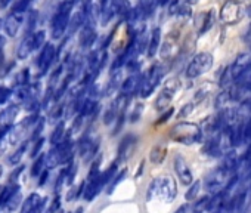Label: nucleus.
<instances>
[{"mask_svg":"<svg viewBox=\"0 0 251 213\" xmlns=\"http://www.w3.org/2000/svg\"><path fill=\"white\" fill-rule=\"evenodd\" d=\"M200 18H201V21L198 23V26H200V30H198V31H200V34H204V33H207V31L214 26V23H216V15H214L213 11H207V12L201 14Z\"/></svg>","mask_w":251,"mask_h":213,"instance_id":"20","label":"nucleus"},{"mask_svg":"<svg viewBox=\"0 0 251 213\" xmlns=\"http://www.w3.org/2000/svg\"><path fill=\"white\" fill-rule=\"evenodd\" d=\"M173 167H175V172L179 178V181L183 184V185H191L194 182V173L188 164V161L182 157V156H175L173 159Z\"/></svg>","mask_w":251,"mask_h":213,"instance_id":"11","label":"nucleus"},{"mask_svg":"<svg viewBox=\"0 0 251 213\" xmlns=\"http://www.w3.org/2000/svg\"><path fill=\"white\" fill-rule=\"evenodd\" d=\"M45 126H46V119L40 116V119H39V120H37V123L34 125V128H33V131H31V133H30V138H28V139L33 142V141L39 139L40 136H43Z\"/></svg>","mask_w":251,"mask_h":213,"instance_id":"32","label":"nucleus"},{"mask_svg":"<svg viewBox=\"0 0 251 213\" xmlns=\"http://www.w3.org/2000/svg\"><path fill=\"white\" fill-rule=\"evenodd\" d=\"M179 89H180V81L177 79H170L164 84V87L160 90V93H158V96H157V99L154 102L157 111L163 113L167 108H170V104L175 99V96H176V93H177Z\"/></svg>","mask_w":251,"mask_h":213,"instance_id":"9","label":"nucleus"},{"mask_svg":"<svg viewBox=\"0 0 251 213\" xmlns=\"http://www.w3.org/2000/svg\"><path fill=\"white\" fill-rule=\"evenodd\" d=\"M25 20H24V15H20V14H14V12H9L6 15V18L3 20V31L8 37H15L21 27L24 26Z\"/></svg>","mask_w":251,"mask_h":213,"instance_id":"13","label":"nucleus"},{"mask_svg":"<svg viewBox=\"0 0 251 213\" xmlns=\"http://www.w3.org/2000/svg\"><path fill=\"white\" fill-rule=\"evenodd\" d=\"M98 40V33L93 23H86L78 31V45L81 49H90Z\"/></svg>","mask_w":251,"mask_h":213,"instance_id":"14","label":"nucleus"},{"mask_svg":"<svg viewBox=\"0 0 251 213\" xmlns=\"http://www.w3.org/2000/svg\"><path fill=\"white\" fill-rule=\"evenodd\" d=\"M177 195V186L172 176H158L151 181L147 189V200L148 201H163L172 203Z\"/></svg>","mask_w":251,"mask_h":213,"instance_id":"2","label":"nucleus"},{"mask_svg":"<svg viewBox=\"0 0 251 213\" xmlns=\"http://www.w3.org/2000/svg\"><path fill=\"white\" fill-rule=\"evenodd\" d=\"M20 188H21V185H20L18 182H17V184H11V182H9L6 186H3L2 191H0V207H2V206H3V204H5V203H6V201L20 189Z\"/></svg>","mask_w":251,"mask_h":213,"instance_id":"28","label":"nucleus"},{"mask_svg":"<svg viewBox=\"0 0 251 213\" xmlns=\"http://www.w3.org/2000/svg\"><path fill=\"white\" fill-rule=\"evenodd\" d=\"M2 176H3V166L0 164V178H2Z\"/></svg>","mask_w":251,"mask_h":213,"instance_id":"49","label":"nucleus"},{"mask_svg":"<svg viewBox=\"0 0 251 213\" xmlns=\"http://www.w3.org/2000/svg\"><path fill=\"white\" fill-rule=\"evenodd\" d=\"M160 45H161V30L157 27V28H154V30L151 31V34H150L148 51H147V53H148L150 58H154V56L157 55V52H158V49H160Z\"/></svg>","mask_w":251,"mask_h":213,"instance_id":"17","label":"nucleus"},{"mask_svg":"<svg viewBox=\"0 0 251 213\" xmlns=\"http://www.w3.org/2000/svg\"><path fill=\"white\" fill-rule=\"evenodd\" d=\"M34 0H15L11 6V11L9 12H14V14H20V15H24L25 12H30V8L33 5Z\"/></svg>","mask_w":251,"mask_h":213,"instance_id":"30","label":"nucleus"},{"mask_svg":"<svg viewBox=\"0 0 251 213\" xmlns=\"http://www.w3.org/2000/svg\"><path fill=\"white\" fill-rule=\"evenodd\" d=\"M142 79H144V76L141 73H138V71L132 73V76H129L127 79L123 80L121 87H120V93L124 95V96H127V98H132L135 93H139Z\"/></svg>","mask_w":251,"mask_h":213,"instance_id":"12","label":"nucleus"},{"mask_svg":"<svg viewBox=\"0 0 251 213\" xmlns=\"http://www.w3.org/2000/svg\"><path fill=\"white\" fill-rule=\"evenodd\" d=\"M31 144H33V145H31V150H30V157L36 159L37 156H40V154L43 153V147H45V144H46V139H45L43 136H40L39 139L33 141Z\"/></svg>","mask_w":251,"mask_h":213,"instance_id":"34","label":"nucleus"},{"mask_svg":"<svg viewBox=\"0 0 251 213\" xmlns=\"http://www.w3.org/2000/svg\"><path fill=\"white\" fill-rule=\"evenodd\" d=\"M74 213H83V207H78Z\"/></svg>","mask_w":251,"mask_h":213,"instance_id":"50","label":"nucleus"},{"mask_svg":"<svg viewBox=\"0 0 251 213\" xmlns=\"http://www.w3.org/2000/svg\"><path fill=\"white\" fill-rule=\"evenodd\" d=\"M5 45H6V37L0 34V58H5L3 56V48H5Z\"/></svg>","mask_w":251,"mask_h":213,"instance_id":"46","label":"nucleus"},{"mask_svg":"<svg viewBox=\"0 0 251 213\" xmlns=\"http://www.w3.org/2000/svg\"><path fill=\"white\" fill-rule=\"evenodd\" d=\"M31 84V73L30 68H23L21 71L17 73L15 79H14V89L23 87V86H28Z\"/></svg>","mask_w":251,"mask_h":213,"instance_id":"24","label":"nucleus"},{"mask_svg":"<svg viewBox=\"0 0 251 213\" xmlns=\"http://www.w3.org/2000/svg\"><path fill=\"white\" fill-rule=\"evenodd\" d=\"M46 210H48V197H42L40 203L30 213H46Z\"/></svg>","mask_w":251,"mask_h":213,"instance_id":"41","label":"nucleus"},{"mask_svg":"<svg viewBox=\"0 0 251 213\" xmlns=\"http://www.w3.org/2000/svg\"><path fill=\"white\" fill-rule=\"evenodd\" d=\"M213 67V55L208 52H200L195 56H192V59L188 62L186 65V77L188 79H198L202 74H205L207 71H210V68Z\"/></svg>","mask_w":251,"mask_h":213,"instance_id":"8","label":"nucleus"},{"mask_svg":"<svg viewBox=\"0 0 251 213\" xmlns=\"http://www.w3.org/2000/svg\"><path fill=\"white\" fill-rule=\"evenodd\" d=\"M12 95H14V87L0 86V105H5L11 99Z\"/></svg>","mask_w":251,"mask_h":213,"instance_id":"38","label":"nucleus"},{"mask_svg":"<svg viewBox=\"0 0 251 213\" xmlns=\"http://www.w3.org/2000/svg\"><path fill=\"white\" fill-rule=\"evenodd\" d=\"M192 111H194V104L192 102L191 104H186L185 106H182V110L179 113V117H188Z\"/></svg>","mask_w":251,"mask_h":213,"instance_id":"43","label":"nucleus"},{"mask_svg":"<svg viewBox=\"0 0 251 213\" xmlns=\"http://www.w3.org/2000/svg\"><path fill=\"white\" fill-rule=\"evenodd\" d=\"M23 192H21V188L2 206V209L5 210V212H14V210H17L18 207H20V204H23Z\"/></svg>","mask_w":251,"mask_h":213,"instance_id":"29","label":"nucleus"},{"mask_svg":"<svg viewBox=\"0 0 251 213\" xmlns=\"http://www.w3.org/2000/svg\"><path fill=\"white\" fill-rule=\"evenodd\" d=\"M166 76V67L163 64H155L152 65L147 74L144 76L142 79V83H141V89H139V96L141 98H148L154 93L155 87L160 84V81L163 80V77Z\"/></svg>","mask_w":251,"mask_h":213,"instance_id":"5","label":"nucleus"},{"mask_svg":"<svg viewBox=\"0 0 251 213\" xmlns=\"http://www.w3.org/2000/svg\"><path fill=\"white\" fill-rule=\"evenodd\" d=\"M40 200H42V195H40V194L31 192V194L23 201V204H21V212H20V213H30V212L40 203Z\"/></svg>","mask_w":251,"mask_h":213,"instance_id":"27","label":"nucleus"},{"mask_svg":"<svg viewBox=\"0 0 251 213\" xmlns=\"http://www.w3.org/2000/svg\"><path fill=\"white\" fill-rule=\"evenodd\" d=\"M75 0H62L56 6L50 20V36L53 40L62 39L68 33Z\"/></svg>","mask_w":251,"mask_h":213,"instance_id":"1","label":"nucleus"},{"mask_svg":"<svg viewBox=\"0 0 251 213\" xmlns=\"http://www.w3.org/2000/svg\"><path fill=\"white\" fill-rule=\"evenodd\" d=\"M244 15V8L238 0H226L220 9V20L225 24H236Z\"/></svg>","mask_w":251,"mask_h":213,"instance_id":"10","label":"nucleus"},{"mask_svg":"<svg viewBox=\"0 0 251 213\" xmlns=\"http://www.w3.org/2000/svg\"><path fill=\"white\" fill-rule=\"evenodd\" d=\"M235 173L229 172L225 166H217L216 169H213L204 179V186L205 189L210 192V194H217V192H222L226 189L230 178L233 176Z\"/></svg>","mask_w":251,"mask_h":213,"instance_id":"4","label":"nucleus"},{"mask_svg":"<svg viewBox=\"0 0 251 213\" xmlns=\"http://www.w3.org/2000/svg\"><path fill=\"white\" fill-rule=\"evenodd\" d=\"M59 213H71V212H62V210H59Z\"/></svg>","mask_w":251,"mask_h":213,"instance_id":"52","label":"nucleus"},{"mask_svg":"<svg viewBox=\"0 0 251 213\" xmlns=\"http://www.w3.org/2000/svg\"><path fill=\"white\" fill-rule=\"evenodd\" d=\"M166 154H167V147L163 145V144H158V145H154L151 153H150V159L154 164H160L164 161L166 159Z\"/></svg>","mask_w":251,"mask_h":213,"instance_id":"26","label":"nucleus"},{"mask_svg":"<svg viewBox=\"0 0 251 213\" xmlns=\"http://www.w3.org/2000/svg\"><path fill=\"white\" fill-rule=\"evenodd\" d=\"M24 170H25V166H24V164L15 166V169L12 170V173H11V176H9V182H11V184H17V182H18V178L23 175Z\"/></svg>","mask_w":251,"mask_h":213,"instance_id":"40","label":"nucleus"},{"mask_svg":"<svg viewBox=\"0 0 251 213\" xmlns=\"http://www.w3.org/2000/svg\"><path fill=\"white\" fill-rule=\"evenodd\" d=\"M0 30H3V20H0Z\"/></svg>","mask_w":251,"mask_h":213,"instance_id":"51","label":"nucleus"},{"mask_svg":"<svg viewBox=\"0 0 251 213\" xmlns=\"http://www.w3.org/2000/svg\"><path fill=\"white\" fill-rule=\"evenodd\" d=\"M0 191H2V186H0Z\"/></svg>","mask_w":251,"mask_h":213,"instance_id":"53","label":"nucleus"},{"mask_svg":"<svg viewBox=\"0 0 251 213\" xmlns=\"http://www.w3.org/2000/svg\"><path fill=\"white\" fill-rule=\"evenodd\" d=\"M30 144H31V141L30 139H25V141H23L20 145H18V148L12 153V154H9V157H8V164L9 166H18L20 164V161H21V159L24 157V154L27 153V150H28V147H30Z\"/></svg>","mask_w":251,"mask_h":213,"instance_id":"18","label":"nucleus"},{"mask_svg":"<svg viewBox=\"0 0 251 213\" xmlns=\"http://www.w3.org/2000/svg\"><path fill=\"white\" fill-rule=\"evenodd\" d=\"M64 185H67V169H65V167L59 172V175H58V178H56V181H55V185H53V192H55V195L61 192V189H62Z\"/></svg>","mask_w":251,"mask_h":213,"instance_id":"35","label":"nucleus"},{"mask_svg":"<svg viewBox=\"0 0 251 213\" xmlns=\"http://www.w3.org/2000/svg\"><path fill=\"white\" fill-rule=\"evenodd\" d=\"M65 108H67V106H65L64 104L56 102V105L53 106V108L50 110V113H49V119H50V122H52V123H58V122H61V119H64V117H65Z\"/></svg>","mask_w":251,"mask_h":213,"instance_id":"31","label":"nucleus"},{"mask_svg":"<svg viewBox=\"0 0 251 213\" xmlns=\"http://www.w3.org/2000/svg\"><path fill=\"white\" fill-rule=\"evenodd\" d=\"M126 175H127V170H126V169H123L121 172L118 170V173L115 175V178L112 179V182L108 185V189H106V192H108V194H112V192H114V189H115V186H117L120 182H123V179L126 178Z\"/></svg>","mask_w":251,"mask_h":213,"instance_id":"37","label":"nucleus"},{"mask_svg":"<svg viewBox=\"0 0 251 213\" xmlns=\"http://www.w3.org/2000/svg\"><path fill=\"white\" fill-rule=\"evenodd\" d=\"M15 0H0V9H6L8 6H12Z\"/></svg>","mask_w":251,"mask_h":213,"instance_id":"47","label":"nucleus"},{"mask_svg":"<svg viewBox=\"0 0 251 213\" xmlns=\"http://www.w3.org/2000/svg\"><path fill=\"white\" fill-rule=\"evenodd\" d=\"M21 108L18 104H9L0 111V126H12Z\"/></svg>","mask_w":251,"mask_h":213,"instance_id":"16","label":"nucleus"},{"mask_svg":"<svg viewBox=\"0 0 251 213\" xmlns=\"http://www.w3.org/2000/svg\"><path fill=\"white\" fill-rule=\"evenodd\" d=\"M59 61V52L58 48L52 42H46V45L40 49L37 58H36V67L39 70V76H46L49 70Z\"/></svg>","mask_w":251,"mask_h":213,"instance_id":"7","label":"nucleus"},{"mask_svg":"<svg viewBox=\"0 0 251 213\" xmlns=\"http://www.w3.org/2000/svg\"><path fill=\"white\" fill-rule=\"evenodd\" d=\"M52 213H56V212H59L61 210V195L59 194H56L55 195V198H53V201L50 203V206L48 207Z\"/></svg>","mask_w":251,"mask_h":213,"instance_id":"42","label":"nucleus"},{"mask_svg":"<svg viewBox=\"0 0 251 213\" xmlns=\"http://www.w3.org/2000/svg\"><path fill=\"white\" fill-rule=\"evenodd\" d=\"M175 213H189V204H188V203H185V204L179 206V209H176V212H175Z\"/></svg>","mask_w":251,"mask_h":213,"instance_id":"48","label":"nucleus"},{"mask_svg":"<svg viewBox=\"0 0 251 213\" xmlns=\"http://www.w3.org/2000/svg\"><path fill=\"white\" fill-rule=\"evenodd\" d=\"M192 213H207L211 212V194L210 195H204L202 198H198L192 207H191Z\"/></svg>","mask_w":251,"mask_h":213,"instance_id":"22","label":"nucleus"},{"mask_svg":"<svg viewBox=\"0 0 251 213\" xmlns=\"http://www.w3.org/2000/svg\"><path fill=\"white\" fill-rule=\"evenodd\" d=\"M46 169V154L42 153L40 156H37L31 164V169H30V176L31 178H39L42 175V172Z\"/></svg>","mask_w":251,"mask_h":213,"instance_id":"23","label":"nucleus"},{"mask_svg":"<svg viewBox=\"0 0 251 213\" xmlns=\"http://www.w3.org/2000/svg\"><path fill=\"white\" fill-rule=\"evenodd\" d=\"M49 170H50V169H48V167H46V169L42 172V175L39 176V182H37V184H39V186H43V185L48 182V178H49Z\"/></svg>","mask_w":251,"mask_h":213,"instance_id":"45","label":"nucleus"},{"mask_svg":"<svg viewBox=\"0 0 251 213\" xmlns=\"http://www.w3.org/2000/svg\"><path fill=\"white\" fill-rule=\"evenodd\" d=\"M201 181H194L191 185H189V188H188V191L185 192V200L186 201H194L197 197H198V194H200V191H201Z\"/></svg>","mask_w":251,"mask_h":213,"instance_id":"33","label":"nucleus"},{"mask_svg":"<svg viewBox=\"0 0 251 213\" xmlns=\"http://www.w3.org/2000/svg\"><path fill=\"white\" fill-rule=\"evenodd\" d=\"M250 120H251V117H250Z\"/></svg>","mask_w":251,"mask_h":213,"instance_id":"54","label":"nucleus"},{"mask_svg":"<svg viewBox=\"0 0 251 213\" xmlns=\"http://www.w3.org/2000/svg\"><path fill=\"white\" fill-rule=\"evenodd\" d=\"M37 24H39V12H37L36 9H31V11L28 12L27 20H25V31H24V36H30V34H33L34 31H37V30H36Z\"/></svg>","mask_w":251,"mask_h":213,"instance_id":"25","label":"nucleus"},{"mask_svg":"<svg viewBox=\"0 0 251 213\" xmlns=\"http://www.w3.org/2000/svg\"><path fill=\"white\" fill-rule=\"evenodd\" d=\"M142 113H144V105L142 104H135V106H132L130 114L127 116L129 117V122L130 123H136L142 117Z\"/></svg>","mask_w":251,"mask_h":213,"instance_id":"36","label":"nucleus"},{"mask_svg":"<svg viewBox=\"0 0 251 213\" xmlns=\"http://www.w3.org/2000/svg\"><path fill=\"white\" fill-rule=\"evenodd\" d=\"M65 135H67L65 122L61 120V122H58V123L55 125V128H53V131H52V133H50V136H49L50 145H58V144L65 138Z\"/></svg>","mask_w":251,"mask_h":213,"instance_id":"21","label":"nucleus"},{"mask_svg":"<svg viewBox=\"0 0 251 213\" xmlns=\"http://www.w3.org/2000/svg\"><path fill=\"white\" fill-rule=\"evenodd\" d=\"M136 136L135 135H126L123 139H121V142H120V145H118V151H117V163H121V161H124L126 159H127L129 156H130V153L133 151V148H135V145H136Z\"/></svg>","mask_w":251,"mask_h":213,"instance_id":"15","label":"nucleus"},{"mask_svg":"<svg viewBox=\"0 0 251 213\" xmlns=\"http://www.w3.org/2000/svg\"><path fill=\"white\" fill-rule=\"evenodd\" d=\"M77 153L83 159L84 163H90L99 154V139L92 135L90 129H87L80 139L77 141Z\"/></svg>","mask_w":251,"mask_h":213,"instance_id":"6","label":"nucleus"},{"mask_svg":"<svg viewBox=\"0 0 251 213\" xmlns=\"http://www.w3.org/2000/svg\"><path fill=\"white\" fill-rule=\"evenodd\" d=\"M65 169H67V185H73L74 182V178L77 175V164L74 163V160L68 164H65Z\"/></svg>","mask_w":251,"mask_h":213,"instance_id":"39","label":"nucleus"},{"mask_svg":"<svg viewBox=\"0 0 251 213\" xmlns=\"http://www.w3.org/2000/svg\"><path fill=\"white\" fill-rule=\"evenodd\" d=\"M8 213H9V212H8Z\"/></svg>","mask_w":251,"mask_h":213,"instance_id":"55","label":"nucleus"},{"mask_svg":"<svg viewBox=\"0 0 251 213\" xmlns=\"http://www.w3.org/2000/svg\"><path fill=\"white\" fill-rule=\"evenodd\" d=\"M31 53H34V48H33V43H31V37L30 36H24V39L21 40V43L17 48V58L20 61H24Z\"/></svg>","mask_w":251,"mask_h":213,"instance_id":"19","label":"nucleus"},{"mask_svg":"<svg viewBox=\"0 0 251 213\" xmlns=\"http://www.w3.org/2000/svg\"><path fill=\"white\" fill-rule=\"evenodd\" d=\"M172 114H173V108H169V111L166 110V113L164 114H161V117H160V120H157L155 122V125H161V123H166L170 117H172Z\"/></svg>","mask_w":251,"mask_h":213,"instance_id":"44","label":"nucleus"},{"mask_svg":"<svg viewBox=\"0 0 251 213\" xmlns=\"http://www.w3.org/2000/svg\"><path fill=\"white\" fill-rule=\"evenodd\" d=\"M169 136L172 141L182 144V145H194L202 141L204 138V131L197 125L191 122H179L176 123L170 132Z\"/></svg>","mask_w":251,"mask_h":213,"instance_id":"3","label":"nucleus"}]
</instances>
